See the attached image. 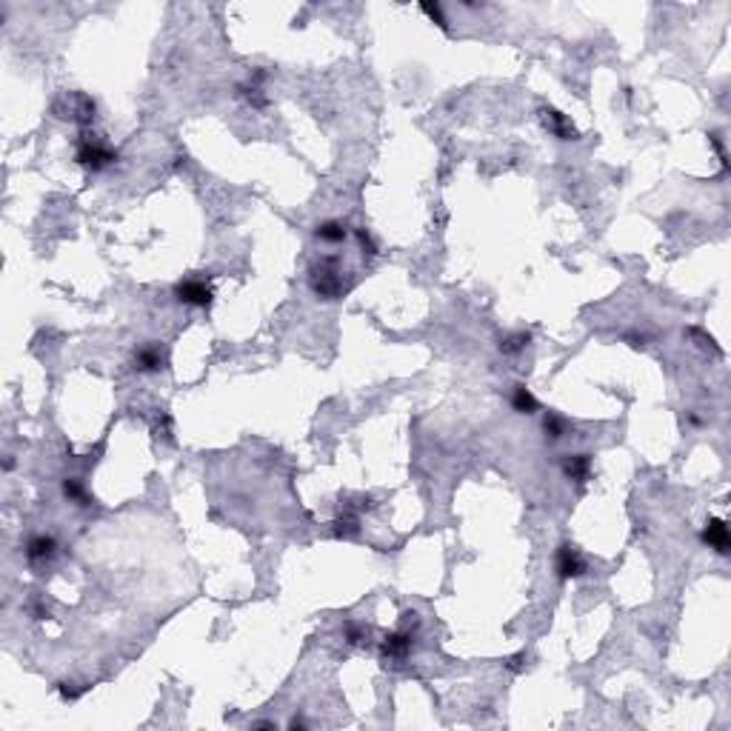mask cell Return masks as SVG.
Segmentation results:
<instances>
[{"mask_svg":"<svg viewBox=\"0 0 731 731\" xmlns=\"http://www.w3.org/2000/svg\"><path fill=\"white\" fill-rule=\"evenodd\" d=\"M55 549H58L55 537L35 535V537H29V543H26V557H29V560H46V557L55 554Z\"/></svg>","mask_w":731,"mask_h":731,"instance_id":"30bf717a","label":"cell"},{"mask_svg":"<svg viewBox=\"0 0 731 731\" xmlns=\"http://www.w3.org/2000/svg\"><path fill=\"white\" fill-rule=\"evenodd\" d=\"M703 543H708L717 554H728L731 540H728V526H725V520H720V517H711V520H708L706 529H703Z\"/></svg>","mask_w":731,"mask_h":731,"instance_id":"5b68a950","label":"cell"},{"mask_svg":"<svg viewBox=\"0 0 731 731\" xmlns=\"http://www.w3.org/2000/svg\"><path fill=\"white\" fill-rule=\"evenodd\" d=\"M543 123H546V129L554 132L560 140H574V137H577V132H574L571 120H568L563 112H557V109H543Z\"/></svg>","mask_w":731,"mask_h":731,"instance_id":"52a82bcc","label":"cell"},{"mask_svg":"<svg viewBox=\"0 0 731 731\" xmlns=\"http://www.w3.org/2000/svg\"><path fill=\"white\" fill-rule=\"evenodd\" d=\"M346 640H349V643H360V640H363V629H360V625H354V623L346 625Z\"/></svg>","mask_w":731,"mask_h":731,"instance_id":"44dd1931","label":"cell"},{"mask_svg":"<svg viewBox=\"0 0 731 731\" xmlns=\"http://www.w3.org/2000/svg\"><path fill=\"white\" fill-rule=\"evenodd\" d=\"M175 297H177V303L206 308L208 303H212V289H208L203 280H180L175 286Z\"/></svg>","mask_w":731,"mask_h":731,"instance_id":"277c9868","label":"cell"},{"mask_svg":"<svg viewBox=\"0 0 731 731\" xmlns=\"http://www.w3.org/2000/svg\"><path fill=\"white\" fill-rule=\"evenodd\" d=\"M308 275H311V289H315V294L323 297V300H335L346 292L343 277H340L343 272H340L335 257H326V260H320V263H315Z\"/></svg>","mask_w":731,"mask_h":731,"instance_id":"6da1fadb","label":"cell"},{"mask_svg":"<svg viewBox=\"0 0 731 731\" xmlns=\"http://www.w3.org/2000/svg\"><path fill=\"white\" fill-rule=\"evenodd\" d=\"M69 112H72V118H69V120H75V123L86 126V123H92V120H94V100H92V97H86V94H72V106H69Z\"/></svg>","mask_w":731,"mask_h":731,"instance_id":"8fae6325","label":"cell"},{"mask_svg":"<svg viewBox=\"0 0 731 731\" xmlns=\"http://www.w3.org/2000/svg\"><path fill=\"white\" fill-rule=\"evenodd\" d=\"M63 494H66L69 500H77V503H83V500H86V492H83L80 480H75V477H69V480L63 483Z\"/></svg>","mask_w":731,"mask_h":731,"instance_id":"e0dca14e","label":"cell"},{"mask_svg":"<svg viewBox=\"0 0 731 731\" xmlns=\"http://www.w3.org/2000/svg\"><path fill=\"white\" fill-rule=\"evenodd\" d=\"M163 363H166V357L158 346H143L135 354V369H140V372H161Z\"/></svg>","mask_w":731,"mask_h":731,"instance_id":"9c48e42d","label":"cell"},{"mask_svg":"<svg viewBox=\"0 0 731 731\" xmlns=\"http://www.w3.org/2000/svg\"><path fill=\"white\" fill-rule=\"evenodd\" d=\"M411 646H414L411 629H400V632H394V635H389V637L383 640L380 651H383V657H389V660H403V657L411 651Z\"/></svg>","mask_w":731,"mask_h":731,"instance_id":"8992f818","label":"cell"},{"mask_svg":"<svg viewBox=\"0 0 731 731\" xmlns=\"http://www.w3.org/2000/svg\"><path fill=\"white\" fill-rule=\"evenodd\" d=\"M357 523H360V517L346 508V511L337 514V520H335V535H337V537H351V535H357Z\"/></svg>","mask_w":731,"mask_h":731,"instance_id":"5bb4252c","label":"cell"},{"mask_svg":"<svg viewBox=\"0 0 731 731\" xmlns=\"http://www.w3.org/2000/svg\"><path fill=\"white\" fill-rule=\"evenodd\" d=\"M75 161L80 166L92 169V172H100V169H106V166H112L118 161V151L112 146H106V143H100L94 135H83L80 143H77Z\"/></svg>","mask_w":731,"mask_h":731,"instance_id":"7a4b0ae2","label":"cell"},{"mask_svg":"<svg viewBox=\"0 0 731 731\" xmlns=\"http://www.w3.org/2000/svg\"><path fill=\"white\" fill-rule=\"evenodd\" d=\"M511 406H514L520 414H535V411H537V400H535V394H532L526 386H514V392H511Z\"/></svg>","mask_w":731,"mask_h":731,"instance_id":"4fadbf2b","label":"cell"},{"mask_svg":"<svg viewBox=\"0 0 731 731\" xmlns=\"http://www.w3.org/2000/svg\"><path fill=\"white\" fill-rule=\"evenodd\" d=\"M58 692H61V697H63V700H77V697L83 694V689H75L72 683H61V686H58Z\"/></svg>","mask_w":731,"mask_h":731,"instance_id":"ffe728a7","label":"cell"},{"mask_svg":"<svg viewBox=\"0 0 731 731\" xmlns=\"http://www.w3.org/2000/svg\"><path fill=\"white\" fill-rule=\"evenodd\" d=\"M315 235L323 243H343L346 240V226L340 220H323V223H318Z\"/></svg>","mask_w":731,"mask_h":731,"instance_id":"7c38bea8","label":"cell"},{"mask_svg":"<svg viewBox=\"0 0 731 731\" xmlns=\"http://www.w3.org/2000/svg\"><path fill=\"white\" fill-rule=\"evenodd\" d=\"M357 240H360V246L366 249V254H377V246H375L372 235L366 232V229H357Z\"/></svg>","mask_w":731,"mask_h":731,"instance_id":"d6986e66","label":"cell"},{"mask_svg":"<svg viewBox=\"0 0 731 731\" xmlns=\"http://www.w3.org/2000/svg\"><path fill=\"white\" fill-rule=\"evenodd\" d=\"M420 9H423V15H429V18H432V20H435L440 29H449V23H446V18H443V12H440V6H437V4H435V6H432V4H423Z\"/></svg>","mask_w":731,"mask_h":731,"instance_id":"ac0fdd59","label":"cell"},{"mask_svg":"<svg viewBox=\"0 0 731 731\" xmlns=\"http://www.w3.org/2000/svg\"><path fill=\"white\" fill-rule=\"evenodd\" d=\"M554 568H557V577H560V580H574V577H583V574H586V563H583L580 551L574 549L571 543H563V546L557 549V563H554Z\"/></svg>","mask_w":731,"mask_h":731,"instance_id":"3957f363","label":"cell"},{"mask_svg":"<svg viewBox=\"0 0 731 731\" xmlns=\"http://www.w3.org/2000/svg\"><path fill=\"white\" fill-rule=\"evenodd\" d=\"M532 337L529 335H523V332H517V335H506L503 340H500V351L503 354H517V351H523L526 349V343H529Z\"/></svg>","mask_w":731,"mask_h":731,"instance_id":"9a60e30c","label":"cell"},{"mask_svg":"<svg viewBox=\"0 0 731 731\" xmlns=\"http://www.w3.org/2000/svg\"><path fill=\"white\" fill-rule=\"evenodd\" d=\"M523 660H526V654H523V651H520V654H514V657H508V668H511V671H520V668H523Z\"/></svg>","mask_w":731,"mask_h":731,"instance_id":"7402d4cb","label":"cell"},{"mask_svg":"<svg viewBox=\"0 0 731 731\" xmlns=\"http://www.w3.org/2000/svg\"><path fill=\"white\" fill-rule=\"evenodd\" d=\"M563 472L566 477L577 480V483H586L589 472H592V454H568L563 460Z\"/></svg>","mask_w":731,"mask_h":731,"instance_id":"ba28073f","label":"cell"},{"mask_svg":"<svg viewBox=\"0 0 731 731\" xmlns=\"http://www.w3.org/2000/svg\"><path fill=\"white\" fill-rule=\"evenodd\" d=\"M543 432H546V437L554 443V440H560V437H563V432H566V423L560 420V417H557L554 411H549V414H546V420H543Z\"/></svg>","mask_w":731,"mask_h":731,"instance_id":"2e32d148","label":"cell"}]
</instances>
